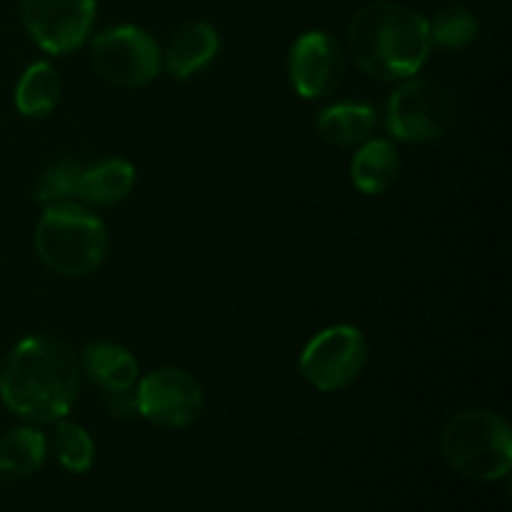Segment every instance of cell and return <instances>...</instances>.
<instances>
[{
	"label": "cell",
	"instance_id": "obj_20",
	"mask_svg": "<svg viewBox=\"0 0 512 512\" xmlns=\"http://www.w3.org/2000/svg\"><path fill=\"white\" fill-rule=\"evenodd\" d=\"M80 170H83V165H80L78 160H70V158L48 165V168L40 173V178L35 180V188H33L35 200L45 205H53V203H63V200L73 198Z\"/></svg>",
	"mask_w": 512,
	"mask_h": 512
},
{
	"label": "cell",
	"instance_id": "obj_3",
	"mask_svg": "<svg viewBox=\"0 0 512 512\" xmlns=\"http://www.w3.org/2000/svg\"><path fill=\"white\" fill-rule=\"evenodd\" d=\"M38 258L65 278H83L103 265L110 235L103 220L78 203H53L35 225Z\"/></svg>",
	"mask_w": 512,
	"mask_h": 512
},
{
	"label": "cell",
	"instance_id": "obj_19",
	"mask_svg": "<svg viewBox=\"0 0 512 512\" xmlns=\"http://www.w3.org/2000/svg\"><path fill=\"white\" fill-rule=\"evenodd\" d=\"M53 450L58 463L70 473H85L95 460V443L88 430L80 428L78 423L58 420L53 433Z\"/></svg>",
	"mask_w": 512,
	"mask_h": 512
},
{
	"label": "cell",
	"instance_id": "obj_16",
	"mask_svg": "<svg viewBox=\"0 0 512 512\" xmlns=\"http://www.w3.org/2000/svg\"><path fill=\"white\" fill-rule=\"evenodd\" d=\"M48 438L35 428H13L0 435V480H23L40 470Z\"/></svg>",
	"mask_w": 512,
	"mask_h": 512
},
{
	"label": "cell",
	"instance_id": "obj_12",
	"mask_svg": "<svg viewBox=\"0 0 512 512\" xmlns=\"http://www.w3.org/2000/svg\"><path fill=\"white\" fill-rule=\"evenodd\" d=\"M80 373L100 390V393H118L138 385L140 368L135 355L128 348L108 340L85 345L80 358Z\"/></svg>",
	"mask_w": 512,
	"mask_h": 512
},
{
	"label": "cell",
	"instance_id": "obj_10",
	"mask_svg": "<svg viewBox=\"0 0 512 512\" xmlns=\"http://www.w3.org/2000/svg\"><path fill=\"white\" fill-rule=\"evenodd\" d=\"M288 75L300 98L315 100L333 95L345 75L343 45L323 30L298 35L288 55Z\"/></svg>",
	"mask_w": 512,
	"mask_h": 512
},
{
	"label": "cell",
	"instance_id": "obj_14",
	"mask_svg": "<svg viewBox=\"0 0 512 512\" xmlns=\"http://www.w3.org/2000/svg\"><path fill=\"white\" fill-rule=\"evenodd\" d=\"M400 153L390 140L373 138L360 143L358 153L350 163V178L355 188L365 195H383L398 183L400 178Z\"/></svg>",
	"mask_w": 512,
	"mask_h": 512
},
{
	"label": "cell",
	"instance_id": "obj_13",
	"mask_svg": "<svg viewBox=\"0 0 512 512\" xmlns=\"http://www.w3.org/2000/svg\"><path fill=\"white\" fill-rule=\"evenodd\" d=\"M135 188V165L123 158H103L98 163L80 170L78 185H75V198L88 205H108L120 203Z\"/></svg>",
	"mask_w": 512,
	"mask_h": 512
},
{
	"label": "cell",
	"instance_id": "obj_1",
	"mask_svg": "<svg viewBox=\"0 0 512 512\" xmlns=\"http://www.w3.org/2000/svg\"><path fill=\"white\" fill-rule=\"evenodd\" d=\"M80 360L65 340L28 335L0 363V400L28 423H58L78 400Z\"/></svg>",
	"mask_w": 512,
	"mask_h": 512
},
{
	"label": "cell",
	"instance_id": "obj_18",
	"mask_svg": "<svg viewBox=\"0 0 512 512\" xmlns=\"http://www.w3.org/2000/svg\"><path fill=\"white\" fill-rule=\"evenodd\" d=\"M428 23L433 43L443 45L448 50H463L478 38V18H475L473 10L460 3L440 8Z\"/></svg>",
	"mask_w": 512,
	"mask_h": 512
},
{
	"label": "cell",
	"instance_id": "obj_7",
	"mask_svg": "<svg viewBox=\"0 0 512 512\" xmlns=\"http://www.w3.org/2000/svg\"><path fill=\"white\" fill-rule=\"evenodd\" d=\"M453 120V95L433 80H403L388 100V130L405 143L440 140Z\"/></svg>",
	"mask_w": 512,
	"mask_h": 512
},
{
	"label": "cell",
	"instance_id": "obj_11",
	"mask_svg": "<svg viewBox=\"0 0 512 512\" xmlns=\"http://www.w3.org/2000/svg\"><path fill=\"white\" fill-rule=\"evenodd\" d=\"M220 50V35L205 20H193L175 30L168 50L163 53V65L175 80H188L208 68Z\"/></svg>",
	"mask_w": 512,
	"mask_h": 512
},
{
	"label": "cell",
	"instance_id": "obj_4",
	"mask_svg": "<svg viewBox=\"0 0 512 512\" xmlns=\"http://www.w3.org/2000/svg\"><path fill=\"white\" fill-rule=\"evenodd\" d=\"M440 450L465 478L500 480L512 468L510 425L493 410H463L445 423Z\"/></svg>",
	"mask_w": 512,
	"mask_h": 512
},
{
	"label": "cell",
	"instance_id": "obj_2",
	"mask_svg": "<svg viewBox=\"0 0 512 512\" xmlns=\"http://www.w3.org/2000/svg\"><path fill=\"white\" fill-rule=\"evenodd\" d=\"M433 38L423 13L403 3L375 0L348 25V50L370 78L408 80L428 63Z\"/></svg>",
	"mask_w": 512,
	"mask_h": 512
},
{
	"label": "cell",
	"instance_id": "obj_6",
	"mask_svg": "<svg viewBox=\"0 0 512 512\" xmlns=\"http://www.w3.org/2000/svg\"><path fill=\"white\" fill-rule=\"evenodd\" d=\"M368 340L353 325H333L308 340L298 370L313 388L338 393L350 388L368 365Z\"/></svg>",
	"mask_w": 512,
	"mask_h": 512
},
{
	"label": "cell",
	"instance_id": "obj_9",
	"mask_svg": "<svg viewBox=\"0 0 512 512\" xmlns=\"http://www.w3.org/2000/svg\"><path fill=\"white\" fill-rule=\"evenodd\" d=\"M138 415L160 428H188L203 413V388L180 368H158L135 385Z\"/></svg>",
	"mask_w": 512,
	"mask_h": 512
},
{
	"label": "cell",
	"instance_id": "obj_17",
	"mask_svg": "<svg viewBox=\"0 0 512 512\" xmlns=\"http://www.w3.org/2000/svg\"><path fill=\"white\" fill-rule=\"evenodd\" d=\"M63 95L58 70L45 60L28 65L15 85V108L28 118H45L53 113Z\"/></svg>",
	"mask_w": 512,
	"mask_h": 512
},
{
	"label": "cell",
	"instance_id": "obj_8",
	"mask_svg": "<svg viewBox=\"0 0 512 512\" xmlns=\"http://www.w3.org/2000/svg\"><path fill=\"white\" fill-rule=\"evenodd\" d=\"M95 15V0H20L25 30L50 55L78 50L93 33Z\"/></svg>",
	"mask_w": 512,
	"mask_h": 512
},
{
	"label": "cell",
	"instance_id": "obj_15",
	"mask_svg": "<svg viewBox=\"0 0 512 512\" xmlns=\"http://www.w3.org/2000/svg\"><path fill=\"white\" fill-rule=\"evenodd\" d=\"M375 128V110L365 103L328 105L315 118V130L335 148H353L365 143Z\"/></svg>",
	"mask_w": 512,
	"mask_h": 512
},
{
	"label": "cell",
	"instance_id": "obj_5",
	"mask_svg": "<svg viewBox=\"0 0 512 512\" xmlns=\"http://www.w3.org/2000/svg\"><path fill=\"white\" fill-rule=\"evenodd\" d=\"M90 65L105 83L140 88L160 75L163 50L148 30L138 25H115L93 38Z\"/></svg>",
	"mask_w": 512,
	"mask_h": 512
},
{
	"label": "cell",
	"instance_id": "obj_21",
	"mask_svg": "<svg viewBox=\"0 0 512 512\" xmlns=\"http://www.w3.org/2000/svg\"><path fill=\"white\" fill-rule=\"evenodd\" d=\"M105 410L113 418H133L138 413V398H135V388L118 390V393H100Z\"/></svg>",
	"mask_w": 512,
	"mask_h": 512
}]
</instances>
